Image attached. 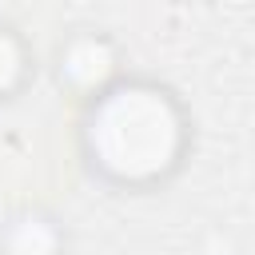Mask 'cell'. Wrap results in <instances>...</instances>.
<instances>
[{"mask_svg":"<svg viewBox=\"0 0 255 255\" xmlns=\"http://www.w3.org/2000/svg\"><path fill=\"white\" fill-rule=\"evenodd\" d=\"M195 112L183 92L151 72L128 68L116 84L76 108V159L88 183L120 199L167 191L195 155Z\"/></svg>","mask_w":255,"mask_h":255,"instance_id":"cell-1","label":"cell"},{"mask_svg":"<svg viewBox=\"0 0 255 255\" xmlns=\"http://www.w3.org/2000/svg\"><path fill=\"white\" fill-rule=\"evenodd\" d=\"M44 68L52 76V88L80 108L84 100H92L108 84H116L131 64H128V48L116 32H108L100 24H76L52 44V56Z\"/></svg>","mask_w":255,"mask_h":255,"instance_id":"cell-2","label":"cell"},{"mask_svg":"<svg viewBox=\"0 0 255 255\" xmlns=\"http://www.w3.org/2000/svg\"><path fill=\"white\" fill-rule=\"evenodd\" d=\"M0 255H76L68 215L40 199L12 203L0 215Z\"/></svg>","mask_w":255,"mask_h":255,"instance_id":"cell-3","label":"cell"},{"mask_svg":"<svg viewBox=\"0 0 255 255\" xmlns=\"http://www.w3.org/2000/svg\"><path fill=\"white\" fill-rule=\"evenodd\" d=\"M40 52L24 24L0 16V108H12L16 100L28 96V88L40 76Z\"/></svg>","mask_w":255,"mask_h":255,"instance_id":"cell-4","label":"cell"}]
</instances>
